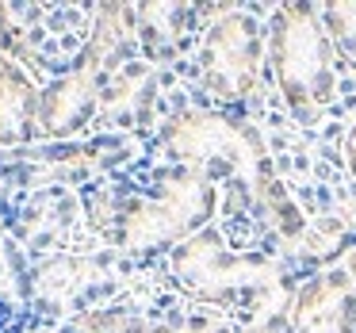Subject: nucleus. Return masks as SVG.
Instances as JSON below:
<instances>
[{
  "mask_svg": "<svg viewBox=\"0 0 356 333\" xmlns=\"http://www.w3.org/2000/svg\"><path fill=\"white\" fill-rule=\"evenodd\" d=\"M272 70L291 111L302 123H314L330 104L337 77H333V42L325 35V24L307 4H291L276 16Z\"/></svg>",
  "mask_w": 356,
  "mask_h": 333,
  "instance_id": "f257e3e1",
  "label": "nucleus"
},
{
  "mask_svg": "<svg viewBox=\"0 0 356 333\" xmlns=\"http://www.w3.org/2000/svg\"><path fill=\"white\" fill-rule=\"evenodd\" d=\"M169 149L192 165L234 172V177L249 180V188H257L272 172L261 138L241 123H230V119L211 115V111H184L172 119Z\"/></svg>",
  "mask_w": 356,
  "mask_h": 333,
  "instance_id": "f03ea898",
  "label": "nucleus"
},
{
  "mask_svg": "<svg viewBox=\"0 0 356 333\" xmlns=\"http://www.w3.org/2000/svg\"><path fill=\"white\" fill-rule=\"evenodd\" d=\"M215 211V184L200 172L169 180L157 195L134 203L123 218V245L142 253V249L172 245L184 241L192 230H200Z\"/></svg>",
  "mask_w": 356,
  "mask_h": 333,
  "instance_id": "7ed1b4c3",
  "label": "nucleus"
},
{
  "mask_svg": "<svg viewBox=\"0 0 356 333\" xmlns=\"http://www.w3.org/2000/svg\"><path fill=\"white\" fill-rule=\"evenodd\" d=\"M177 276L188 291L203 299H226V295L249 291V287L276 284V268L253 257H234L218 234L188 238L177 249Z\"/></svg>",
  "mask_w": 356,
  "mask_h": 333,
  "instance_id": "20e7f679",
  "label": "nucleus"
},
{
  "mask_svg": "<svg viewBox=\"0 0 356 333\" xmlns=\"http://www.w3.org/2000/svg\"><path fill=\"white\" fill-rule=\"evenodd\" d=\"M261 70V35L241 12L222 16L203 42V81L218 100H241L257 88Z\"/></svg>",
  "mask_w": 356,
  "mask_h": 333,
  "instance_id": "39448f33",
  "label": "nucleus"
},
{
  "mask_svg": "<svg viewBox=\"0 0 356 333\" xmlns=\"http://www.w3.org/2000/svg\"><path fill=\"white\" fill-rule=\"evenodd\" d=\"M111 47H115V35L108 31V19H100V35H96V42L88 47V58L70 73V77H62L47 96H42L39 123L47 127V131H54V134L58 131H73V127H77L88 111H92V104H96V81H100L104 58L111 54Z\"/></svg>",
  "mask_w": 356,
  "mask_h": 333,
  "instance_id": "423d86ee",
  "label": "nucleus"
},
{
  "mask_svg": "<svg viewBox=\"0 0 356 333\" xmlns=\"http://www.w3.org/2000/svg\"><path fill=\"white\" fill-rule=\"evenodd\" d=\"M353 284L345 276H318L291 302L295 333H353Z\"/></svg>",
  "mask_w": 356,
  "mask_h": 333,
  "instance_id": "0eeeda50",
  "label": "nucleus"
},
{
  "mask_svg": "<svg viewBox=\"0 0 356 333\" xmlns=\"http://www.w3.org/2000/svg\"><path fill=\"white\" fill-rule=\"evenodd\" d=\"M35 108H42L39 96H35V85L16 65L0 62V142L24 138L35 119Z\"/></svg>",
  "mask_w": 356,
  "mask_h": 333,
  "instance_id": "6e6552de",
  "label": "nucleus"
},
{
  "mask_svg": "<svg viewBox=\"0 0 356 333\" xmlns=\"http://www.w3.org/2000/svg\"><path fill=\"white\" fill-rule=\"evenodd\" d=\"M325 24H330V31H333V39L341 42V50L345 54H353L356 58V8H330V16H325Z\"/></svg>",
  "mask_w": 356,
  "mask_h": 333,
  "instance_id": "1a4fd4ad",
  "label": "nucleus"
},
{
  "mask_svg": "<svg viewBox=\"0 0 356 333\" xmlns=\"http://www.w3.org/2000/svg\"><path fill=\"white\" fill-rule=\"evenodd\" d=\"M115 333H218L215 325H157V330H149V325H119Z\"/></svg>",
  "mask_w": 356,
  "mask_h": 333,
  "instance_id": "9d476101",
  "label": "nucleus"
},
{
  "mask_svg": "<svg viewBox=\"0 0 356 333\" xmlns=\"http://www.w3.org/2000/svg\"><path fill=\"white\" fill-rule=\"evenodd\" d=\"M345 161H348V169H353V177H356V127L348 131V138H345Z\"/></svg>",
  "mask_w": 356,
  "mask_h": 333,
  "instance_id": "9b49d317",
  "label": "nucleus"
},
{
  "mask_svg": "<svg viewBox=\"0 0 356 333\" xmlns=\"http://www.w3.org/2000/svg\"><path fill=\"white\" fill-rule=\"evenodd\" d=\"M345 279H348V284H353V291H356V249H353V253L345 257Z\"/></svg>",
  "mask_w": 356,
  "mask_h": 333,
  "instance_id": "f8f14e48",
  "label": "nucleus"
}]
</instances>
